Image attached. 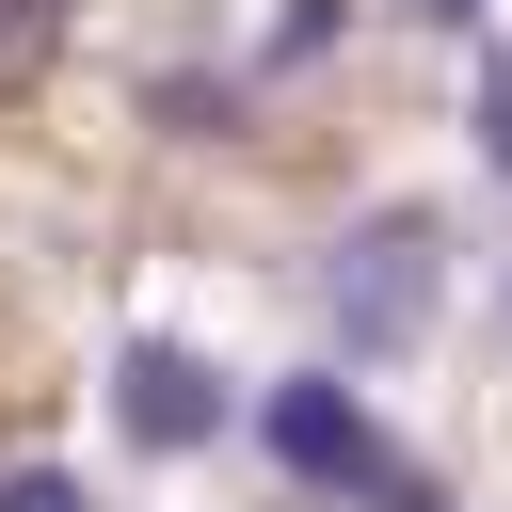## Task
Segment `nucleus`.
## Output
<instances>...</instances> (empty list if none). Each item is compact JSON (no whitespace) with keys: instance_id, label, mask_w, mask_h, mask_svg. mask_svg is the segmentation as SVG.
Wrapping results in <instances>:
<instances>
[{"instance_id":"obj_1","label":"nucleus","mask_w":512,"mask_h":512,"mask_svg":"<svg viewBox=\"0 0 512 512\" xmlns=\"http://www.w3.org/2000/svg\"><path fill=\"white\" fill-rule=\"evenodd\" d=\"M448 304V208H368L336 256H320V320L352 352H416Z\"/></svg>"},{"instance_id":"obj_5","label":"nucleus","mask_w":512,"mask_h":512,"mask_svg":"<svg viewBox=\"0 0 512 512\" xmlns=\"http://www.w3.org/2000/svg\"><path fill=\"white\" fill-rule=\"evenodd\" d=\"M336 32H352V0H272V16H256V48H240V80H304Z\"/></svg>"},{"instance_id":"obj_9","label":"nucleus","mask_w":512,"mask_h":512,"mask_svg":"<svg viewBox=\"0 0 512 512\" xmlns=\"http://www.w3.org/2000/svg\"><path fill=\"white\" fill-rule=\"evenodd\" d=\"M400 16H416V32H480V0H400Z\"/></svg>"},{"instance_id":"obj_7","label":"nucleus","mask_w":512,"mask_h":512,"mask_svg":"<svg viewBox=\"0 0 512 512\" xmlns=\"http://www.w3.org/2000/svg\"><path fill=\"white\" fill-rule=\"evenodd\" d=\"M0 512H96V496H80L64 464H0Z\"/></svg>"},{"instance_id":"obj_2","label":"nucleus","mask_w":512,"mask_h":512,"mask_svg":"<svg viewBox=\"0 0 512 512\" xmlns=\"http://www.w3.org/2000/svg\"><path fill=\"white\" fill-rule=\"evenodd\" d=\"M256 448H272V480H288V496H384V480H400V448H384L368 384H336V368H288V384L256 400Z\"/></svg>"},{"instance_id":"obj_4","label":"nucleus","mask_w":512,"mask_h":512,"mask_svg":"<svg viewBox=\"0 0 512 512\" xmlns=\"http://www.w3.org/2000/svg\"><path fill=\"white\" fill-rule=\"evenodd\" d=\"M144 112H160L176 144H240V112H256V80H240V64H176V80H144Z\"/></svg>"},{"instance_id":"obj_6","label":"nucleus","mask_w":512,"mask_h":512,"mask_svg":"<svg viewBox=\"0 0 512 512\" xmlns=\"http://www.w3.org/2000/svg\"><path fill=\"white\" fill-rule=\"evenodd\" d=\"M464 128H480V176H512V48H480V96H464Z\"/></svg>"},{"instance_id":"obj_3","label":"nucleus","mask_w":512,"mask_h":512,"mask_svg":"<svg viewBox=\"0 0 512 512\" xmlns=\"http://www.w3.org/2000/svg\"><path fill=\"white\" fill-rule=\"evenodd\" d=\"M112 432H128L144 464H192V448L240 432V384H224L192 336H128V352H112Z\"/></svg>"},{"instance_id":"obj_8","label":"nucleus","mask_w":512,"mask_h":512,"mask_svg":"<svg viewBox=\"0 0 512 512\" xmlns=\"http://www.w3.org/2000/svg\"><path fill=\"white\" fill-rule=\"evenodd\" d=\"M368 512H464V496H448V480H416V464H400V480H384V496H368Z\"/></svg>"}]
</instances>
